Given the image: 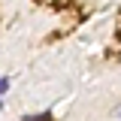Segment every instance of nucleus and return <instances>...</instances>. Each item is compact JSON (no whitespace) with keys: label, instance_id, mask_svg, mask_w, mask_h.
Masks as SVG:
<instances>
[{"label":"nucleus","instance_id":"obj_3","mask_svg":"<svg viewBox=\"0 0 121 121\" xmlns=\"http://www.w3.org/2000/svg\"><path fill=\"white\" fill-rule=\"evenodd\" d=\"M112 115H115V118L121 121V103H115V106H112Z\"/></svg>","mask_w":121,"mask_h":121},{"label":"nucleus","instance_id":"obj_2","mask_svg":"<svg viewBox=\"0 0 121 121\" xmlns=\"http://www.w3.org/2000/svg\"><path fill=\"white\" fill-rule=\"evenodd\" d=\"M27 121H52V115H48V112H45V115H39V118H36V115H27Z\"/></svg>","mask_w":121,"mask_h":121},{"label":"nucleus","instance_id":"obj_4","mask_svg":"<svg viewBox=\"0 0 121 121\" xmlns=\"http://www.w3.org/2000/svg\"><path fill=\"white\" fill-rule=\"evenodd\" d=\"M0 109H3V100H0Z\"/></svg>","mask_w":121,"mask_h":121},{"label":"nucleus","instance_id":"obj_1","mask_svg":"<svg viewBox=\"0 0 121 121\" xmlns=\"http://www.w3.org/2000/svg\"><path fill=\"white\" fill-rule=\"evenodd\" d=\"M9 85H12V79H9V76H0V94H6Z\"/></svg>","mask_w":121,"mask_h":121}]
</instances>
